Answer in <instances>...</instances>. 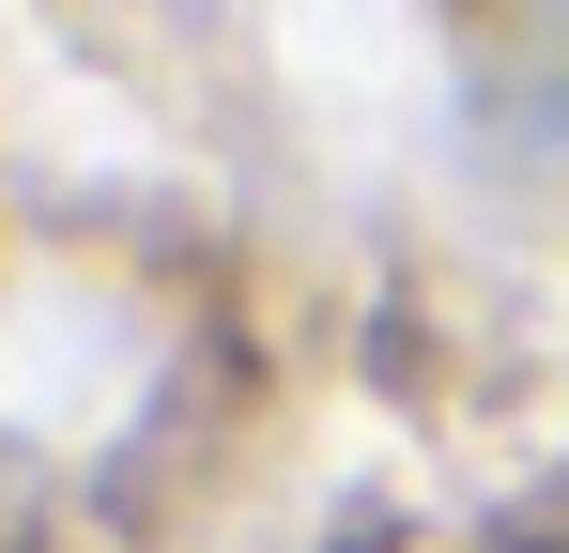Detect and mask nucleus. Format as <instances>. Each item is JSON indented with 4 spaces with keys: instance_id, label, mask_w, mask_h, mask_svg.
Wrapping results in <instances>:
<instances>
[{
    "instance_id": "nucleus-1",
    "label": "nucleus",
    "mask_w": 569,
    "mask_h": 553,
    "mask_svg": "<svg viewBox=\"0 0 569 553\" xmlns=\"http://www.w3.org/2000/svg\"><path fill=\"white\" fill-rule=\"evenodd\" d=\"M492 553H569V523H523V539H492Z\"/></svg>"
}]
</instances>
